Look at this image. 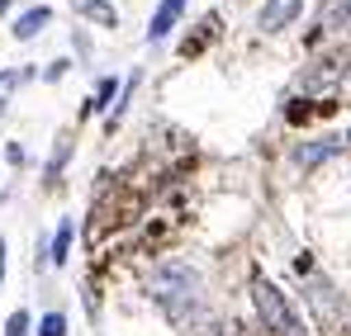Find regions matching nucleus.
Here are the masks:
<instances>
[{
    "mask_svg": "<svg viewBox=\"0 0 351 336\" xmlns=\"http://www.w3.org/2000/svg\"><path fill=\"white\" fill-rule=\"evenodd\" d=\"M5 10H10V0H0V14H5Z\"/></svg>",
    "mask_w": 351,
    "mask_h": 336,
    "instance_id": "obj_15",
    "label": "nucleus"
},
{
    "mask_svg": "<svg viewBox=\"0 0 351 336\" xmlns=\"http://www.w3.org/2000/svg\"><path fill=\"white\" fill-rule=\"evenodd\" d=\"M5 336H29V313H10V322H5Z\"/></svg>",
    "mask_w": 351,
    "mask_h": 336,
    "instance_id": "obj_12",
    "label": "nucleus"
},
{
    "mask_svg": "<svg viewBox=\"0 0 351 336\" xmlns=\"http://www.w3.org/2000/svg\"><path fill=\"white\" fill-rule=\"evenodd\" d=\"M66 251H71V218H66V223L58 227V242H53V261H66Z\"/></svg>",
    "mask_w": 351,
    "mask_h": 336,
    "instance_id": "obj_10",
    "label": "nucleus"
},
{
    "mask_svg": "<svg viewBox=\"0 0 351 336\" xmlns=\"http://www.w3.org/2000/svg\"><path fill=\"white\" fill-rule=\"evenodd\" d=\"M38 336H66V322H62V313H48V318H43V327H38Z\"/></svg>",
    "mask_w": 351,
    "mask_h": 336,
    "instance_id": "obj_11",
    "label": "nucleus"
},
{
    "mask_svg": "<svg viewBox=\"0 0 351 336\" xmlns=\"http://www.w3.org/2000/svg\"><path fill=\"white\" fill-rule=\"evenodd\" d=\"M299 10H304V0H266V10H261V19H256V24H261L266 34H280L285 24H294V14H299Z\"/></svg>",
    "mask_w": 351,
    "mask_h": 336,
    "instance_id": "obj_4",
    "label": "nucleus"
},
{
    "mask_svg": "<svg viewBox=\"0 0 351 336\" xmlns=\"http://www.w3.org/2000/svg\"><path fill=\"white\" fill-rule=\"evenodd\" d=\"M0 280H5V242H0Z\"/></svg>",
    "mask_w": 351,
    "mask_h": 336,
    "instance_id": "obj_14",
    "label": "nucleus"
},
{
    "mask_svg": "<svg viewBox=\"0 0 351 336\" xmlns=\"http://www.w3.org/2000/svg\"><path fill=\"white\" fill-rule=\"evenodd\" d=\"M71 10H76L81 19H95V24H105V29H114V24H119L114 5H105V0H71Z\"/></svg>",
    "mask_w": 351,
    "mask_h": 336,
    "instance_id": "obj_6",
    "label": "nucleus"
},
{
    "mask_svg": "<svg viewBox=\"0 0 351 336\" xmlns=\"http://www.w3.org/2000/svg\"><path fill=\"white\" fill-rule=\"evenodd\" d=\"M252 298H256V313H261V322H266V332L276 336H304V327H299V318H294V308L285 303V294L276 289L271 280H252Z\"/></svg>",
    "mask_w": 351,
    "mask_h": 336,
    "instance_id": "obj_2",
    "label": "nucleus"
},
{
    "mask_svg": "<svg viewBox=\"0 0 351 336\" xmlns=\"http://www.w3.org/2000/svg\"><path fill=\"white\" fill-rule=\"evenodd\" d=\"M110 95H114V81H100V90H95V100H90V109H100V105H105Z\"/></svg>",
    "mask_w": 351,
    "mask_h": 336,
    "instance_id": "obj_13",
    "label": "nucleus"
},
{
    "mask_svg": "<svg viewBox=\"0 0 351 336\" xmlns=\"http://www.w3.org/2000/svg\"><path fill=\"white\" fill-rule=\"evenodd\" d=\"M180 10H185V0H162V5H157V14H152V29H147V38H152V43H162V38H167V34L176 29Z\"/></svg>",
    "mask_w": 351,
    "mask_h": 336,
    "instance_id": "obj_5",
    "label": "nucleus"
},
{
    "mask_svg": "<svg viewBox=\"0 0 351 336\" xmlns=\"http://www.w3.org/2000/svg\"><path fill=\"white\" fill-rule=\"evenodd\" d=\"M152 294H157V303L171 313L176 322H185L199 308V275L190 266H162L152 275Z\"/></svg>",
    "mask_w": 351,
    "mask_h": 336,
    "instance_id": "obj_1",
    "label": "nucleus"
},
{
    "mask_svg": "<svg viewBox=\"0 0 351 336\" xmlns=\"http://www.w3.org/2000/svg\"><path fill=\"white\" fill-rule=\"evenodd\" d=\"M347 14H351V0H328V5H323V14H318V29H337Z\"/></svg>",
    "mask_w": 351,
    "mask_h": 336,
    "instance_id": "obj_8",
    "label": "nucleus"
},
{
    "mask_svg": "<svg viewBox=\"0 0 351 336\" xmlns=\"http://www.w3.org/2000/svg\"><path fill=\"white\" fill-rule=\"evenodd\" d=\"M308 308L328 336H351V308L328 280H308Z\"/></svg>",
    "mask_w": 351,
    "mask_h": 336,
    "instance_id": "obj_3",
    "label": "nucleus"
},
{
    "mask_svg": "<svg viewBox=\"0 0 351 336\" xmlns=\"http://www.w3.org/2000/svg\"><path fill=\"white\" fill-rule=\"evenodd\" d=\"M43 24H48V10L38 5V10H29V14H24V19L14 24V38H34V34H38Z\"/></svg>",
    "mask_w": 351,
    "mask_h": 336,
    "instance_id": "obj_9",
    "label": "nucleus"
},
{
    "mask_svg": "<svg viewBox=\"0 0 351 336\" xmlns=\"http://www.w3.org/2000/svg\"><path fill=\"white\" fill-rule=\"evenodd\" d=\"M342 152V138H323V142H313V147H299L294 157H299V166H318V161H328V157H337Z\"/></svg>",
    "mask_w": 351,
    "mask_h": 336,
    "instance_id": "obj_7",
    "label": "nucleus"
}]
</instances>
